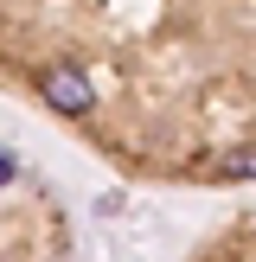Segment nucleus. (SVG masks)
Listing matches in <instances>:
<instances>
[{"instance_id":"obj_1","label":"nucleus","mask_w":256,"mask_h":262,"mask_svg":"<svg viewBox=\"0 0 256 262\" xmlns=\"http://www.w3.org/2000/svg\"><path fill=\"white\" fill-rule=\"evenodd\" d=\"M38 96H45L58 115H90L96 109V90H90V77L77 71V64H51V71L38 77Z\"/></svg>"},{"instance_id":"obj_2","label":"nucleus","mask_w":256,"mask_h":262,"mask_svg":"<svg viewBox=\"0 0 256 262\" xmlns=\"http://www.w3.org/2000/svg\"><path fill=\"white\" fill-rule=\"evenodd\" d=\"M230 173H237V179H256V147H237V154H230Z\"/></svg>"},{"instance_id":"obj_3","label":"nucleus","mask_w":256,"mask_h":262,"mask_svg":"<svg viewBox=\"0 0 256 262\" xmlns=\"http://www.w3.org/2000/svg\"><path fill=\"white\" fill-rule=\"evenodd\" d=\"M13 179H19V160H13V154L0 147V186H13Z\"/></svg>"}]
</instances>
